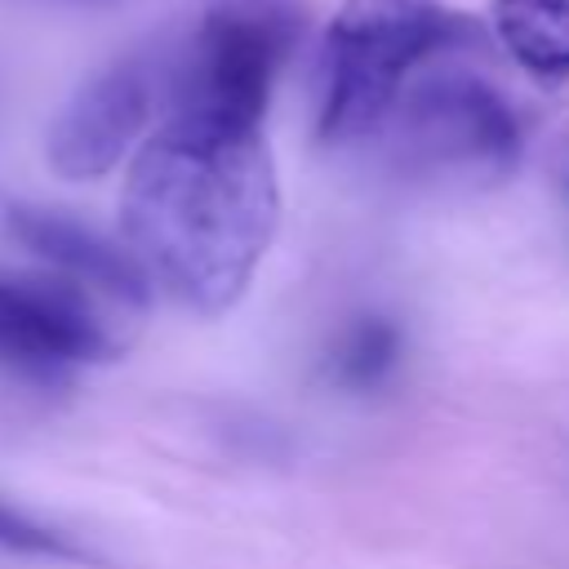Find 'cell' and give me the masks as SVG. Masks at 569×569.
Masks as SVG:
<instances>
[{"label": "cell", "instance_id": "9", "mask_svg": "<svg viewBox=\"0 0 569 569\" xmlns=\"http://www.w3.org/2000/svg\"><path fill=\"white\" fill-rule=\"evenodd\" d=\"M400 360V325L387 316H356L329 347V378L347 391H373Z\"/></svg>", "mask_w": 569, "mask_h": 569}, {"label": "cell", "instance_id": "11", "mask_svg": "<svg viewBox=\"0 0 569 569\" xmlns=\"http://www.w3.org/2000/svg\"><path fill=\"white\" fill-rule=\"evenodd\" d=\"M551 164H556V182H560V191H565V200H569V124H565V133L556 138Z\"/></svg>", "mask_w": 569, "mask_h": 569}, {"label": "cell", "instance_id": "3", "mask_svg": "<svg viewBox=\"0 0 569 569\" xmlns=\"http://www.w3.org/2000/svg\"><path fill=\"white\" fill-rule=\"evenodd\" d=\"M378 133L391 169L418 182H493L520 160L516 107L467 67L413 76Z\"/></svg>", "mask_w": 569, "mask_h": 569}, {"label": "cell", "instance_id": "2", "mask_svg": "<svg viewBox=\"0 0 569 569\" xmlns=\"http://www.w3.org/2000/svg\"><path fill=\"white\" fill-rule=\"evenodd\" d=\"M462 40L471 22L445 0H342L316 62V138L325 147L373 138L400 89Z\"/></svg>", "mask_w": 569, "mask_h": 569}, {"label": "cell", "instance_id": "4", "mask_svg": "<svg viewBox=\"0 0 569 569\" xmlns=\"http://www.w3.org/2000/svg\"><path fill=\"white\" fill-rule=\"evenodd\" d=\"M298 31L302 22L289 9L204 13L160 80L169 116L262 129L271 84L298 44Z\"/></svg>", "mask_w": 569, "mask_h": 569}, {"label": "cell", "instance_id": "7", "mask_svg": "<svg viewBox=\"0 0 569 569\" xmlns=\"http://www.w3.org/2000/svg\"><path fill=\"white\" fill-rule=\"evenodd\" d=\"M4 236L40 262V271H53L89 293H98L102 302L116 307H147L151 284L138 271V262L129 258V249L120 240H107L102 231L84 227L71 213L58 209H40V204H9L4 209Z\"/></svg>", "mask_w": 569, "mask_h": 569}, {"label": "cell", "instance_id": "6", "mask_svg": "<svg viewBox=\"0 0 569 569\" xmlns=\"http://www.w3.org/2000/svg\"><path fill=\"white\" fill-rule=\"evenodd\" d=\"M160 98V76L147 58H120L89 76L53 116L44 133V160L67 182L111 173L142 138Z\"/></svg>", "mask_w": 569, "mask_h": 569}, {"label": "cell", "instance_id": "1", "mask_svg": "<svg viewBox=\"0 0 569 569\" xmlns=\"http://www.w3.org/2000/svg\"><path fill=\"white\" fill-rule=\"evenodd\" d=\"M280 187L262 129L164 116L133 151L120 244L151 289L196 316L231 311L276 236Z\"/></svg>", "mask_w": 569, "mask_h": 569}, {"label": "cell", "instance_id": "8", "mask_svg": "<svg viewBox=\"0 0 569 569\" xmlns=\"http://www.w3.org/2000/svg\"><path fill=\"white\" fill-rule=\"evenodd\" d=\"M498 44L538 80H569V0H489Z\"/></svg>", "mask_w": 569, "mask_h": 569}, {"label": "cell", "instance_id": "5", "mask_svg": "<svg viewBox=\"0 0 569 569\" xmlns=\"http://www.w3.org/2000/svg\"><path fill=\"white\" fill-rule=\"evenodd\" d=\"M120 351L102 298L53 276H0V365L18 373H62Z\"/></svg>", "mask_w": 569, "mask_h": 569}, {"label": "cell", "instance_id": "10", "mask_svg": "<svg viewBox=\"0 0 569 569\" xmlns=\"http://www.w3.org/2000/svg\"><path fill=\"white\" fill-rule=\"evenodd\" d=\"M0 547L4 551H22V556H44V560H89V551L67 538L62 529H49L44 520L0 502Z\"/></svg>", "mask_w": 569, "mask_h": 569}]
</instances>
